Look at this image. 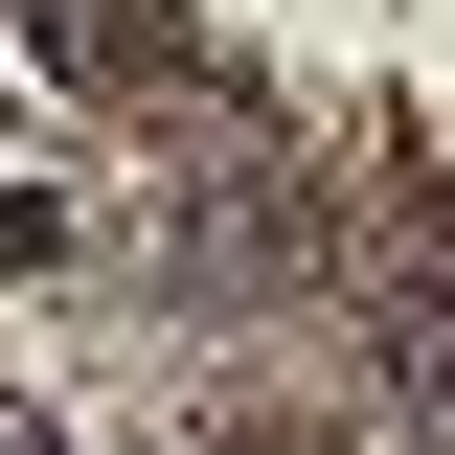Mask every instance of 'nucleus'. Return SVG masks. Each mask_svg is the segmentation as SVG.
<instances>
[{
  "instance_id": "obj_1",
  "label": "nucleus",
  "mask_w": 455,
  "mask_h": 455,
  "mask_svg": "<svg viewBox=\"0 0 455 455\" xmlns=\"http://www.w3.org/2000/svg\"><path fill=\"white\" fill-rule=\"evenodd\" d=\"M387 319H410V364L455 387V182H410V205H387Z\"/></svg>"
},
{
  "instance_id": "obj_3",
  "label": "nucleus",
  "mask_w": 455,
  "mask_h": 455,
  "mask_svg": "<svg viewBox=\"0 0 455 455\" xmlns=\"http://www.w3.org/2000/svg\"><path fill=\"white\" fill-rule=\"evenodd\" d=\"M0 455H68V433H0Z\"/></svg>"
},
{
  "instance_id": "obj_2",
  "label": "nucleus",
  "mask_w": 455,
  "mask_h": 455,
  "mask_svg": "<svg viewBox=\"0 0 455 455\" xmlns=\"http://www.w3.org/2000/svg\"><path fill=\"white\" fill-rule=\"evenodd\" d=\"M205 455H296V433H205Z\"/></svg>"
}]
</instances>
